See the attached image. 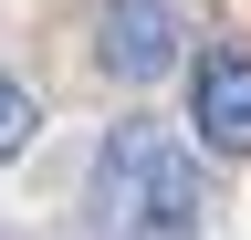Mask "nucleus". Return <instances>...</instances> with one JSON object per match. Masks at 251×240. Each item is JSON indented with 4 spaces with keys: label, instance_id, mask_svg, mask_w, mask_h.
Masks as SVG:
<instances>
[{
    "label": "nucleus",
    "instance_id": "1",
    "mask_svg": "<svg viewBox=\"0 0 251 240\" xmlns=\"http://www.w3.org/2000/svg\"><path fill=\"white\" fill-rule=\"evenodd\" d=\"M84 209H94V240H199L209 188H199V157L168 126H115L94 146Z\"/></svg>",
    "mask_w": 251,
    "mask_h": 240
},
{
    "label": "nucleus",
    "instance_id": "2",
    "mask_svg": "<svg viewBox=\"0 0 251 240\" xmlns=\"http://www.w3.org/2000/svg\"><path fill=\"white\" fill-rule=\"evenodd\" d=\"M178 0H105V21H94V63H105L115 84H157L178 63Z\"/></svg>",
    "mask_w": 251,
    "mask_h": 240
},
{
    "label": "nucleus",
    "instance_id": "3",
    "mask_svg": "<svg viewBox=\"0 0 251 240\" xmlns=\"http://www.w3.org/2000/svg\"><path fill=\"white\" fill-rule=\"evenodd\" d=\"M188 126H199L209 157H251V52H199V73H188Z\"/></svg>",
    "mask_w": 251,
    "mask_h": 240
},
{
    "label": "nucleus",
    "instance_id": "4",
    "mask_svg": "<svg viewBox=\"0 0 251 240\" xmlns=\"http://www.w3.org/2000/svg\"><path fill=\"white\" fill-rule=\"evenodd\" d=\"M31 136H42V105H31V84H11V73H0V157H21Z\"/></svg>",
    "mask_w": 251,
    "mask_h": 240
},
{
    "label": "nucleus",
    "instance_id": "5",
    "mask_svg": "<svg viewBox=\"0 0 251 240\" xmlns=\"http://www.w3.org/2000/svg\"><path fill=\"white\" fill-rule=\"evenodd\" d=\"M0 240H21V230H0Z\"/></svg>",
    "mask_w": 251,
    "mask_h": 240
}]
</instances>
